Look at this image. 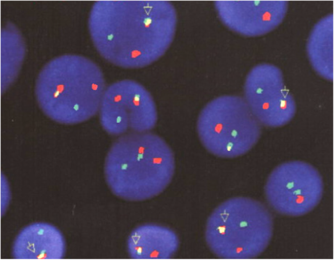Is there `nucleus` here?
<instances>
[{"label":"nucleus","instance_id":"13","mask_svg":"<svg viewBox=\"0 0 334 260\" xmlns=\"http://www.w3.org/2000/svg\"><path fill=\"white\" fill-rule=\"evenodd\" d=\"M99 113L101 125L108 133L122 135L129 129L128 117L117 104L102 98Z\"/></svg>","mask_w":334,"mask_h":260},{"label":"nucleus","instance_id":"9","mask_svg":"<svg viewBox=\"0 0 334 260\" xmlns=\"http://www.w3.org/2000/svg\"><path fill=\"white\" fill-rule=\"evenodd\" d=\"M103 98L120 106L127 115L133 132H148L157 120V107L150 93L141 84L124 79L106 87Z\"/></svg>","mask_w":334,"mask_h":260},{"label":"nucleus","instance_id":"6","mask_svg":"<svg viewBox=\"0 0 334 260\" xmlns=\"http://www.w3.org/2000/svg\"><path fill=\"white\" fill-rule=\"evenodd\" d=\"M324 190L322 178L313 166L293 161L278 166L265 186L269 205L277 212L289 216L304 215L321 201Z\"/></svg>","mask_w":334,"mask_h":260},{"label":"nucleus","instance_id":"10","mask_svg":"<svg viewBox=\"0 0 334 260\" xmlns=\"http://www.w3.org/2000/svg\"><path fill=\"white\" fill-rule=\"evenodd\" d=\"M65 241L60 231L47 223L31 224L15 239L12 256L18 260H59L65 253Z\"/></svg>","mask_w":334,"mask_h":260},{"label":"nucleus","instance_id":"11","mask_svg":"<svg viewBox=\"0 0 334 260\" xmlns=\"http://www.w3.org/2000/svg\"><path fill=\"white\" fill-rule=\"evenodd\" d=\"M179 247V240L174 230L155 223L138 226L127 241L128 255L135 260L170 259Z\"/></svg>","mask_w":334,"mask_h":260},{"label":"nucleus","instance_id":"4","mask_svg":"<svg viewBox=\"0 0 334 260\" xmlns=\"http://www.w3.org/2000/svg\"><path fill=\"white\" fill-rule=\"evenodd\" d=\"M273 234V219L268 208L251 198L229 199L215 209L205 232L208 247L222 259H255L267 248Z\"/></svg>","mask_w":334,"mask_h":260},{"label":"nucleus","instance_id":"7","mask_svg":"<svg viewBox=\"0 0 334 260\" xmlns=\"http://www.w3.org/2000/svg\"><path fill=\"white\" fill-rule=\"evenodd\" d=\"M244 99L261 125L280 127L290 122L296 105L286 88L281 71L269 65H260L248 74L244 85Z\"/></svg>","mask_w":334,"mask_h":260},{"label":"nucleus","instance_id":"12","mask_svg":"<svg viewBox=\"0 0 334 260\" xmlns=\"http://www.w3.org/2000/svg\"><path fill=\"white\" fill-rule=\"evenodd\" d=\"M26 53L23 37L16 27L7 24L0 32V89L4 93L15 81Z\"/></svg>","mask_w":334,"mask_h":260},{"label":"nucleus","instance_id":"2","mask_svg":"<svg viewBox=\"0 0 334 260\" xmlns=\"http://www.w3.org/2000/svg\"><path fill=\"white\" fill-rule=\"evenodd\" d=\"M175 171L172 150L162 138L149 132L122 135L111 146L104 164L105 180L112 193L133 202L162 193Z\"/></svg>","mask_w":334,"mask_h":260},{"label":"nucleus","instance_id":"1","mask_svg":"<svg viewBox=\"0 0 334 260\" xmlns=\"http://www.w3.org/2000/svg\"><path fill=\"white\" fill-rule=\"evenodd\" d=\"M177 14L166 0H98L90 10L89 34L99 54L126 69L146 67L174 40Z\"/></svg>","mask_w":334,"mask_h":260},{"label":"nucleus","instance_id":"3","mask_svg":"<svg viewBox=\"0 0 334 260\" xmlns=\"http://www.w3.org/2000/svg\"><path fill=\"white\" fill-rule=\"evenodd\" d=\"M106 89L103 72L95 62L82 56L66 54L43 67L35 91L39 106L48 117L73 125L99 112Z\"/></svg>","mask_w":334,"mask_h":260},{"label":"nucleus","instance_id":"5","mask_svg":"<svg viewBox=\"0 0 334 260\" xmlns=\"http://www.w3.org/2000/svg\"><path fill=\"white\" fill-rule=\"evenodd\" d=\"M261 125L244 98L223 95L214 99L201 111L197 130L203 146L222 158H235L257 143Z\"/></svg>","mask_w":334,"mask_h":260},{"label":"nucleus","instance_id":"8","mask_svg":"<svg viewBox=\"0 0 334 260\" xmlns=\"http://www.w3.org/2000/svg\"><path fill=\"white\" fill-rule=\"evenodd\" d=\"M216 10L222 23L245 36L264 34L277 26L286 14L285 1L217 0Z\"/></svg>","mask_w":334,"mask_h":260}]
</instances>
